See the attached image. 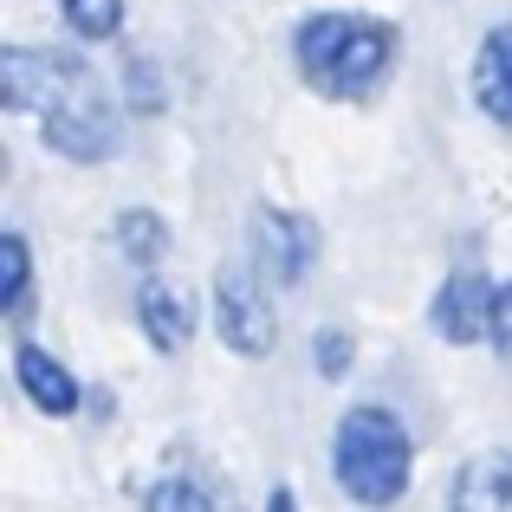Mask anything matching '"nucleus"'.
<instances>
[{
    "label": "nucleus",
    "instance_id": "1",
    "mask_svg": "<svg viewBox=\"0 0 512 512\" xmlns=\"http://www.w3.org/2000/svg\"><path fill=\"white\" fill-rule=\"evenodd\" d=\"M292 65L318 98H370L396 65V26L370 13H312L292 33Z\"/></svg>",
    "mask_w": 512,
    "mask_h": 512
},
{
    "label": "nucleus",
    "instance_id": "2",
    "mask_svg": "<svg viewBox=\"0 0 512 512\" xmlns=\"http://www.w3.org/2000/svg\"><path fill=\"white\" fill-rule=\"evenodd\" d=\"M331 474H338L344 500L357 506H396L415 480V441L383 402H363L338 422V441H331Z\"/></svg>",
    "mask_w": 512,
    "mask_h": 512
},
{
    "label": "nucleus",
    "instance_id": "3",
    "mask_svg": "<svg viewBox=\"0 0 512 512\" xmlns=\"http://www.w3.org/2000/svg\"><path fill=\"white\" fill-rule=\"evenodd\" d=\"M117 137H124V117H117L111 91L91 72L46 111V143L59 156H72V163H104V156L117 150Z\"/></svg>",
    "mask_w": 512,
    "mask_h": 512
},
{
    "label": "nucleus",
    "instance_id": "4",
    "mask_svg": "<svg viewBox=\"0 0 512 512\" xmlns=\"http://www.w3.org/2000/svg\"><path fill=\"white\" fill-rule=\"evenodd\" d=\"M214 325H221L227 350H240V357H273L279 344V312L273 299H266V279L260 266H221L214 273Z\"/></svg>",
    "mask_w": 512,
    "mask_h": 512
},
{
    "label": "nucleus",
    "instance_id": "5",
    "mask_svg": "<svg viewBox=\"0 0 512 512\" xmlns=\"http://www.w3.org/2000/svg\"><path fill=\"white\" fill-rule=\"evenodd\" d=\"M247 234H253V266H260L266 279L292 286V279L312 273V260H318V227L305 221V214L273 208V201H266V208H253Z\"/></svg>",
    "mask_w": 512,
    "mask_h": 512
},
{
    "label": "nucleus",
    "instance_id": "6",
    "mask_svg": "<svg viewBox=\"0 0 512 512\" xmlns=\"http://www.w3.org/2000/svg\"><path fill=\"white\" fill-rule=\"evenodd\" d=\"M7 104L13 111H39L46 117L65 91L85 78V65L65 59V52H39V46H7Z\"/></svg>",
    "mask_w": 512,
    "mask_h": 512
},
{
    "label": "nucleus",
    "instance_id": "7",
    "mask_svg": "<svg viewBox=\"0 0 512 512\" xmlns=\"http://www.w3.org/2000/svg\"><path fill=\"white\" fill-rule=\"evenodd\" d=\"M487 318H493V286L480 266H454L448 279H441L435 305H428V325H435L441 344H474L487 338Z\"/></svg>",
    "mask_w": 512,
    "mask_h": 512
},
{
    "label": "nucleus",
    "instance_id": "8",
    "mask_svg": "<svg viewBox=\"0 0 512 512\" xmlns=\"http://www.w3.org/2000/svg\"><path fill=\"white\" fill-rule=\"evenodd\" d=\"M474 104L500 130H512V20H500L474 52Z\"/></svg>",
    "mask_w": 512,
    "mask_h": 512
},
{
    "label": "nucleus",
    "instance_id": "9",
    "mask_svg": "<svg viewBox=\"0 0 512 512\" xmlns=\"http://www.w3.org/2000/svg\"><path fill=\"white\" fill-rule=\"evenodd\" d=\"M448 512H512V454H474L448 487Z\"/></svg>",
    "mask_w": 512,
    "mask_h": 512
},
{
    "label": "nucleus",
    "instance_id": "10",
    "mask_svg": "<svg viewBox=\"0 0 512 512\" xmlns=\"http://www.w3.org/2000/svg\"><path fill=\"white\" fill-rule=\"evenodd\" d=\"M13 376H20L26 402H33L39 415H72L78 409V383H72V370H65L52 350L20 344V350H13Z\"/></svg>",
    "mask_w": 512,
    "mask_h": 512
},
{
    "label": "nucleus",
    "instance_id": "11",
    "mask_svg": "<svg viewBox=\"0 0 512 512\" xmlns=\"http://www.w3.org/2000/svg\"><path fill=\"white\" fill-rule=\"evenodd\" d=\"M137 325H143V338H150L156 350H182L188 338H195V305L182 299V292H169V286H143L137 292Z\"/></svg>",
    "mask_w": 512,
    "mask_h": 512
},
{
    "label": "nucleus",
    "instance_id": "12",
    "mask_svg": "<svg viewBox=\"0 0 512 512\" xmlns=\"http://www.w3.org/2000/svg\"><path fill=\"white\" fill-rule=\"evenodd\" d=\"M143 512H234L227 493L201 474H163L150 493H143Z\"/></svg>",
    "mask_w": 512,
    "mask_h": 512
},
{
    "label": "nucleus",
    "instance_id": "13",
    "mask_svg": "<svg viewBox=\"0 0 512 512\" xmlns=\"http://www.w3.org/2000/svg\"><path fill=\"white\" fill-rule=\"evenodd\" d=\"M117 253H124L130 266H156L169 253V221L150 208H124L117 214Z\"/></svg>",
    "mask_w": 512,
    "mask_h": 512
},
{
    "label": "nucleus",
    "instance_id": "14",
    "mask_svg": "<svg viewBox=\"0 0 512 512\" xmlns=\"http://www.w3.org/2000/svg\"><path fill=\"white\" fill-rule=\"evenodd\" d=\"M65 26H72L78 39H91V46H104V39H117V26H124V0H59Z\"/></svg>",
    "mask_w": 512,
    "mask_h": 512
},
{
    "label": "nucleus",
    "instance_id": "15",
    "mask_svg": "<svg viewBox=\"0 0 512 512\" xmlns=\"http://www.w3.org/2000/svg\"><path fill=\"white\" fill-rule=\"evenodd\" d=\"M0 273H7V286H0V305H7V318L26 312V292H33V253H26L20 234L0 240Z\"/></svg>",
    "mask_w": 512,
    "mask_h": 512
},
{
    "label": "nucleus",
    "instance_id": "16",
    "mask_svg": "<svg viewBox=\"0 0 512 512\" xmlns=\"http://www.w3.org/2000/svg\"><path fill=\"white\" fill-rule=\"evenodd\" d=\"M487 338L493 350L512 363V286H493V318H487Z\"/></svg>",
    "mask_w": 512,
    "mask_h": 512
},
{
    "label": "nucleus",
    "instance_id": "17",
    "mask_svg": "<svg viewBox=\"0 0 512 512\" xmlns=\"http://www.w3.org/2000/svg\"><path fill=\"white\" fill-rule=\"evenodd\" d=\"M318 376H344L350 370V338H344V331H318Z\"/></svg>",
    "mask_w": 512,
    "mask_h": 512
},
{
    "label": "nucleus",
    "instance_id": "18",
    "mask_svg": "<svg viewBox=\"0 0 512 512\" xmlns=\"http://www.w3.org/2000/svg\"><path fill=\"white\" fill-rule=\"evenodd\" d=\"M130 85H137V111H156V72H143V59H130Z\"/></svg>",
    "mask_w": 512,
    "mask_h": 512
},
{
    "label": "nucleus",
    "instance_id": "19",
    "mask_svg": "<svg viewBox=\"0 0 512 512\" xmlns=\"http://www.w3.org/2000/svg\"><path fill=\"white\" fill-rule=\"evenodd\" d=\"M266 512H299V506H292V493H286V487H273V493H266Z\"/></svg>",
    "mask_w": 512,
    "mask_h": 512
}]
</instances>
